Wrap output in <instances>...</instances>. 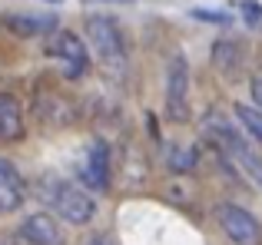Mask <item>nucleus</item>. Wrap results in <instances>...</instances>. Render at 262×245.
Listing matches in <instances>:
<instances>
[{"instance_id":"obj_2","label":"nucleus","mask_w":262,"mask_h":245,"mask_svg":"<svg viewBox=\"0 0 262 245\" xmlns=\"http://www.w3.org/2000/svg\"><path fill=\"white\" fill-rule=\"evenodd\" d=\"M86 37H90V43H93L100 63L106 66L110 73L120 77V73L126 70V43H123L120 27L110 17H90L86 20Z\"/></svg>"},{"instance_id":"obj_1","label":"nucleus","mask_w":262,"mask_h":245,"mask_svg":"<svg viewBox=\"0 0 262 245\" xmlns=\"http://www.w3.org/2000/svg\"><path fill=\"white\" fill-rule=\"evenodd\" d=\"M40 199H43L60 219L70 222V226H86L96 215L93 199H90L80 186L60 179V176H43V179H40Z\"/></svg>"},{"instance_id":"obj_13","label":"nucleus","mask_w":262,"mask_h":245,"mask_svg":"<svg viewBox=\"0 0 262 245\" xmlns=\"http://www.w3.org/2000/svg\"><path fill=\"white\" fill-rule=\"evenodd\" d=\"M196 20H209V23H229V13H219V10H192Z\"/></svg>"},{"instance_id":"obj_15","label":"nucleus","mask_w":262,"mask_h":245,"mask_svg":"<svg viewBox=\"0 0 262 245\" xmlns=\"http://www.w3.org/2000/svg\"><path fill=\"white\" fill-rule=\"evenodd\" d=\"M249 90H252V103H256V110H262V77L252 80V86H249Z\"/></svg>"},{"instance_id":"obj_7","label":"nucleus","mask_w":262,"mask_h":245,"mask_svg":"<svg viewBox=\"0 0 262 245\" xmlns=\"http://www.w3.org/2000/svg\"><path fill=\"white\" fill-rule=\"evenodd\" d=\"M20 235H24L30 245H67V235L60 229V222L47 212H37L20 226Z\"/></svg>"},{"instance_id":"obj_9","label":"nucleus","mask_w":262,"mask_h":245,"mask_svg":"<svg viewBox=\"0 0 262 245\" xmlns=\"http://www.w3.org/2000/svg\"><path fill=\"white\" fill-rule=\"evenodd\" d=\"M24 136V113L20 103L7 93H0V142H17Z\"/></svg>"},{"instance_id":"obj_6","label":"nucleus","mask_w":262,"mask_h":245,"mask_svg":"<svg viewBox=\"0 0 262 245\" xmlns=\"http://www.w3.org/2000/svg\"><path fill=\"white\" fill-rule=\"evenodd\" d=\"M80 179L86 189H100V192L110 189V149L103 142H90L83 162H80Z\"/></svg>"},{"instance_id":"obj_5","label":"nucleus","mask_w":262,"mask_h":245,"mask_svg":"<svg viewBox=\"0 0 262 245\" xmlns=\"http://www.w3.org/2000/svg\"><path fill=\"white\" fill-rule=\"evenodd\" d=\"M189 70H186V60L173 57L166 70V110L169 119H186L189 116Z\"/></svg>"},{"instance_id":"obj_14","label":"nucleus","mask_w":262,"mask_h":245,"mask_svg":"<svg viewBox=\"0 0 262 245\" xmlns=\"http://www.w3.org/2000/svg\"><path fill=\"white\" fill-rule=\"evenodd\" d=\"M243 10H246V20H249V23H259V20H262V7H256L252 0H246Z\"/></svg>"},{"instance_id":"obj_10","label":"nucleus","mask_w":262,"mask_h":245,"mask_svg":"<svg viewBox=\"0 0 262 245\" xmlns=\"http://www.w3.org/2000/svg\"><path fill=\"white\" fill-rule=\"evenodd\" d=\"M0 23L7 27V30L20 33V37H33V33H47L57 27V20L53 17H33V13H7Z\"/></svg>"},{"instance_id":"obj_16","label":"nucleus","mask_w":262,"mask_h":245,"mask_svg":"<svg viewBox=\"0 0 262 245\" xmlns=\"http://www.w3.org/2000/svg\"><path fill=\"white\" fill-rule=\"evenodd\" d=\"M90 245H113L110 239H103V235H96V239H90Z\"/></svg>"},{"instance_id":"obj_11","label":"nucleus","mask_w":262,"mask_h":245,"mask_svg":"<svg viewBox=\"0 0 262 245\" xmlns=\"http://www.w3.org/2000/svg\"><path fill=\"white\" fill-rule=\"evenodd\" d=\"M232 110H236V119L249 129L252 139L262 142V110H256V106H246V103H236Z\"/></svg>"},{"instance_id":"obj_12","label":"nucleus","mask_w":262,"mask_h":245,"mask_svg":"<svg viewBox=\"0 0 262 245\" xmlns=\"http://www.w3.org/2000/svg\"><path fill=\"white\" fill-rule=\"evenodd\" d=\"M169 166L189 173V169L196 166V153H192V149H169Z\"/></svg>"},{"instance_id":"obj_3","label":"nucleus","mask_w":262,"mask_h":245,"mask_svg":"<svg viewBox=\"0 0 262 245\" xmlns=\"http://www.w3.org/2000/svg\"><path fill=\"white\" fill-rule=\"evenodd\" d=\"M47 53H50L53 60H60V66H63V77H70V80H77V77H83L86 73V46H83V40L77 37V33H70V30H57L50 37V43H47Z\"/></svg>"},{"instance_id":"obj_4","label":"nucleus","mask_w":262,"mask_h":245,"mask_svg":"<svg viewBox=\"0 0 262 245\" xmlns=\"http://www.w3.org/2000/svg\"><path fill=\"white\" fill-rule=\"evenodd\" d=\"M216 222L226 235H229L236 245H256L259 242V222L246 212L243 206H232V202H219L216 209Z\"/></svg>"},{"instance_id":"obj_8","label":"nucleus","mask_w":262,"mask_h":245,"mask_svg":"<svg viewBox=\"0 0 262 245\" xmlns=\"http://www.w3.org/2000/svg\"><path fill=\"white\" fill-rule=\"evenodd\" d=\"M24 179L7 159H0V212H13L24 202Z\"/></svg>"}]
</instances>
